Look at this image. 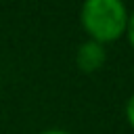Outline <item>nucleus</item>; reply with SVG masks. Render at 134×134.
Returning <instances> with one entry per match:
<instances>
[{
	"mask_svg": "<svg viewBox=\"0 0 134 134\" xmlns=\"http://www.w3.org/2000/svg\"><path fill=\"white\" fill-rule=\"evenodd\" d=\"M130 10L121 0H86L80 8V23L88 40L109 44L126 36Z\"/></svg>",
	"mask_w": 134,
	"mask_h": 134,
	"instance_id": "nucleus-1",
	"label": "nucleus"
},
{
	"mask_svg": "<svg viewBox=\"0 0 134 134\" xmlns=\"http://www.w3.org/2000/svg\"><path fill=\"white\" fill-rule=\"evenodd\" d=\"M107 61V50L103 44L94 42V40H86L77 46L75 50V65L80 71L84 73H94L98 71Z\"/></svg>",
	"mask_w": 134,
	"mask_h": 134,
	"instance_id": "nucleus-2",
	"label": "nucleus"
},
{
	"mask_svg": "<svg viewBox=\"0 0 134 134\" xmlns=\"http://www.w3.org/2000/svg\"><path fill=\"white\" fill-rule=\"evenodd\" d=\"M126 119H128L130 128L134 130V92L130 94V98H128V103H126Z\"/></svg>",
	"mask_w": 134,
	"mask_h": 134,
	"instance_id": "nucleus-3",
	"label": "nucleus"
},
{
	"mask_svg": "<svg viewBox=\"0 0 134 134\" xmlns=\"http://www.w3.org/2000/svg\"><path fill=\"white\" fill-rule=\"evenodd\" d=\"M126 38H128V42H130V46L134 48V10L130 13V17H128V27H126Z\"/></svg>",
	"mask_w": 134,
	"mask_h": 134,
	"instance_id": "nucleus-4",
	"label": "nucleus"
},
{
	"mask_svg": "<svg viewBox=\"0 0 134 134\" xmlns=\"http://www.w3.org/2000/svg\"><path fill=\"white\" fill-rule=\"evenodd\" d=\"M40 134H71L67 130H61V128H48V130H42Z\"/></svg>",
	"mask_w": 134,
	"mask_h": 134,
	"instance_id": "nucleus-5",
	"label": "nucleus"
}]
</instances>
